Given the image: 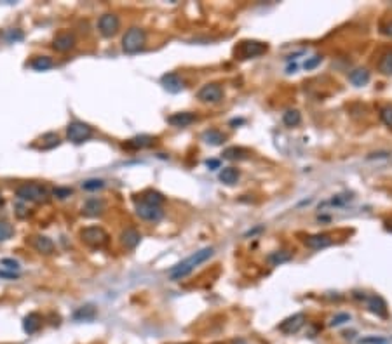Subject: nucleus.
<instances>
[{
    "label": "nucleus",
    "instance_id": "obj_1",
    "mask_svg": "<svg viewBox=\"0 0 392 344\" xmlns=\"http://www.w3.org/2000/svg\"><path fill=\"white\" fill-rule=\"evenodd\" d=\"M213 254H215V249H213V247H204V249L194 252L192 256L187 257L185 261H182L180 264H176L174 268H171L169 270L171 280L176 282V280H182V278H185V276H189V275L192 273L199 264L206 263Z\"/></svg>",
    "mask_w": 392,
    "mask_h": 344
},
{
    "label": "nucleus",
    "instance_id": "obj_2",
    "mask_svg": "<svg viewBox=\"0 0 392 344\" xmlns=\"http://www.w3.org/2000/svg\"><path fill=\"white\" fill-rule=\"evenodd\" d=\"M16 197L23 202H35V204H40L49 198V191L45 186L37 183H25L21 186L16 188Z\"/></svg>",
    "mask_w": 392,
    "mask_h": 344
},
{
    "label": "nucleus",
    "instance_id": "obj_3",
    "mask_svg": "<svg viewBox=\"0 0 392 344\" xmlns=\"http://www.w3.org/2000/svg\"><path fill=\"white\" fill-rule=\"evenodd\" d=\"M145 40H147V35L141 28L133 26L129 28L122 37V51L127 54H134V52L141 51L145 47Z\"/></svg>",
    "mask_w": 392,
    "mask_h": 344
},
{
    "label": "nucleus",
    "instance_id": "obj_4",
    "mask_svg": "<svg viewBox=\"0 0 392 344\" xmlns=\"http://www.w3.org/2000/svg\"><path fill=\"white\" fill-rule=\"evenodd\" d=\"M82 242L89 247H105L110 240L108 233L100 226H87L80 231Z\"/></svg>",
    "mask_w": 392,
    "mask_h": 344
},
{
    "label": "nucleus",
    "instance_id": "obj_5",
    "mask_svg": "<svg viewBox=\"0 0 392 344\" xmlns=\"http://www.w3.org/2000/svg\"><path fill=\"white\" fill-rule=\"evenodd\" d=\"M67 136H68V139H70L72 143L80 144V143H84V141H87L89 138L93 136V127H91L89 124H85V122L74 120V122H70V124H68Z\"/></svg>",
    "mask_w": 392,
    "mask_h": 344
},
{
    "label": "nucleus",
    "instance_id": "obj_6",
    "mask_svg": "<svg viewBox=\"0 0 392 344\" xmlns=\"http://www.w3.org/2000/svg\"><path fill=\"white\" fill-rule=\"evenodd\" d=\"M118 28H120V19H118V16L114 14V12H105V14L100 16V19H98V30H100V33L103 37H107V38L114 37L115 33L118 32Z\"/></svg>",
    "mask_w": 392,
    "mask_h": 344
},
{
    "label": "nucleus",
    "instance_id": "obj_7",
    "mask_svg": "<svg viewBox=\"0 0 392 344\" xmlns=\"http://www.w3.org/2000/svg\"><path fill=\"white\" fill-rule=\"evenodd\" d=\"M265 51H267V45L262 44V42L244 40V42H240V45L235 49V54L239 56L240 59H249V58H256V56H262Z\"/></svg>",
    "mask_w": 392,
    "mask_h": 344
},
{
    "label": "nucleus",
    "instance_id": "obj_8",
    "mask_svg": "<svg viewBox=\"0 0 392 344\" xmlns=\"http://www.w3.org/2000/svg\"><path fill=\"white\" fill-rule=\"evenodd\" d=\"M197 99H200L202 103H220L223 99V89L220 84H206L199 89L197 92Z\"/></svg>",
    "mask_w": 392,
    "mask_h": 344
},
{
    "label": "nucleus",
    "instance_id": "obj_9",
    "mask_svg": "<svg viewBox=\"0 0 392 344\" xmlns=\"http://www.w3.org/2000/svg\"><path fill=\"white\" fill-rule=\"evenodd\" d=\"M136 214L145 221H152V223H157V221L162 219L164 210L162 207H157V205H150V204H136Z\"/></svg>",
    "mask_w": 392,
    "mask_h": 344
},
{
    "label": "nucleus",
    "instance_id": "obj_10",
    "mask_svg": "<svg viewBox=\"0 0 392 344\" xmlns=\"http://www.w3.org/2000/svg\"><path fill=\"white\" fill-rule=\"evenodd\" d=\"M366 306L373 315L380 316V318H387L389 311H387V303L384 301V297L380 296H366Z\"/></svg>",
    "mask_w": 392,
    "mask_h": 344
},
{
    "label": "nucleus",
    "instance_id": "obj_11",
    "mask_svg": "<svg viewBox=\"0 0 392 344\" xmlns=\"http://www.w3.org/2000/svg\"><path fill=\"white\" fill-rule=\"evenodd\" d=\"M304 325H305V315L304 313H296V315L286 318L284 322L279 325V330L284 334H296Z\"/></svg>",
    "mask_w": 392,
    "mask_h": 344
},
{
    "label": "nucleus",
    "instance_id": "obj_12",
    "mask_svg": "<svg viewBox=\"0 0 392 344\" xmlns=\"http://www.w3.org/2000/svg\"><path fill=\"white\" fill-rule=\"evenodd\" d=\"M160 84H162V87L166 89L167 92H171V94H176V92H182L183 91V80H182V77H180L178 73H174V71L162 75V78H160Z\"/></svg>",
    "mask_w": 392,
    "mask_h": 344
},
{
    "label": "nucleus",
    "instance_id": "obj_13",
    "mask_svg": "<svg viewBox=\"0 0 392 344\" xmlns=\"http://www.w3.org/2000/svg\"><path fill=\"white\" fill-rule=\"evenodd\" d=\"M74 45H75V37H74V33H70V32L58 33V35L54 37V40H52V47H54L58 52L70 51Z\"/></svg>",
    "mask_w": 392,
    "mask_h": 344
},
{
    "label": "nucleus",
    "instance_id": "obj_14",
    "mask_svg": "<svg viewBox=\"0 0 392 344\" xmlns=\"http://www.w3.org/2000/svg\"><path fill=\"white\" fill-rule=\"evenodd\" d=\"M105 210V202L101 198H87L85 204L82 205V214L87 217L101 216Z\"/></svg>",
    "mask_w": 392,
    "mask_h": 344
},
{
    "label": "nucleus",
    "instance_id": "obj_15",
    "mask_svg": "<svg viewBox=\"0 0 392 344\" xmlns=\"http://www.w3.org/2000/svg\"><path fill=\"white\" fill-rule=\"evenodd\" d=\"M331 243H333V238L329 237V235H324V233L309 235V237L305 238V245H307L309 249H314V250L324 249V247H329Z\"/></svg>",
    "mask_w": 392,
    "mask_h": 344
},
{
    "label": "nucleus",
    "instance_id": "obj_16",
    "mask_svg": "<svg viewBox=\"0 0 392 344\" xmlns=\"http://www.w3.org/2000/svg\"><path fill=\"white\" fill-rule=\"evenodd\" d=\"M196 120H197V117L194 113H190V111H180V113H174L167 118V122H169L173 127H189V125L194 124Z\"/></svg>",
    "mask_w": 392,
    "mask_h": 344
},
{
    "label": "nucleus",
    "instance_id": "obj_17",
    "mask_svg": "<svg viewBox=\"0 0 392 344\" xmlns=\"http://www.w3.org/2000/svg\"><path fill=\"white\" fill-rule=\"evenodd\" d=\"M32 243H34L35 250L40 252V254H44V256H49V254L54 252V243H52V240L49 237H44V235H37V237H34Z\"/></svg>",
    "mask_w": 392,
    "mask_h": 344
},
{
    "label": "nucleus",
    "instance_id": "obj_18",
    "mask_svg": "<svg viewBox=\"0 0 392 344\" xmlns=\"http://www.w3.org/2000/svg\"><path fill=\"white\" fill-rule=\"evenodd\" d=\"M141 240V235L138 233L134 228H127V230L122 231V235H120V242H122V245L126 247V249H134V247L140 243Z\"/></svg>",
    "mask_w": 392,
    "mask_h": 344
},
{
    "label": "nucleus",
    "instance_id": "obj_19",
    "mask_svg": "<svg viewBox=\"0 0 392 344\" xmlns=\"http://www.w3.org/2000/svg\"><path fill=\"white\" fill-rule=\"evenodd\" d=\"M40 325H42V318L39 313H28V315L25 316V320H23V329H25L26 334L39 332Z\"/></svg>",
    "mask_w": 392,
    "mask_h": 344
},
{
    "label": "nucleus",
    "instance_id": "obj_20",
    "mask_svg": "<svg viewBox=\"0 0 392 344\" xmlns=\"http://www.w3.org/2000/svg\"><path fill=\"white\" fill-rule=\"evenodd\" d=\"M225 134L218 129H209L202 134V141L206 144H211V146H220V144L225 143Z\"/></svg>",
    "mask_w": 392,
    "mask_h": 344
},
{
    "label": "nucleus",
    "instance_id": "obj_21",
    "mask_svg": "<svg viewBox=\"0 0 392 344\" xmlns=\"http://www.w3.org/2000/svg\"><path fill=\"white\" fill-rule=\"evenodd\" d=\"M349 80H351V84L355 85V87H363V85H366L368 82H370V71H368L366 68H355V70L351 71V75H349Z\"/></svg>",
    "mask_w": 392,
    "mask_h": 344
},
{
    "label": "nucleus",
    "instance_id": "obj_22",
    "mask_svg": "<svg viewBox=\"0 0 392 344\" xmlns=\"http://www.w3.org/2000/svg\"><path fill=\"white\" fill-rule=\"evenodd\" d=\"M154 141H156V139H154L152 136L141 134V136H136V138H133V139L127 141V143H126V148H129V150H140V148L152 146Z\"/></svg>",
    "mask_w": 392,
    "mask_h": 344
},
{
    "label": "nucleus",
    "instance_id": "obj_23",
    "mask_svg": "<svg viewBox=\"0 0 392 344\" xmlns=\"http://www.w3.org/2000/svg\"><path fill=\"white\" fill-rule=\"evenodd\" d=\"M94 316H96V308L91 306V304L78 308L77 311L74 313V318L77 322H91V320H94Z\"/></svg>",
    "mask_w": 392,
    "mask_h": 344
},
{
    "label": "nucleus",
    "instance_id": "obj_24",
    "mask_svg": "<svg viewBox=\"0 0 392 344\" xmlns=\"http://www.w3.org/2000/svg\"><path fill=\"white\" fill-rule=\"evenodd\" d=\"M218 177L223 184L232 186V184H235L237 181H239V171H237L235 167H225V169H222V172H220Z\"/></svg>",
    "mask_w": 392,
    "mask_h": 344
},
{
    "label": "nucleus",
    "instance_id": "obj_25",
    "mask_svg": "<svg viewBox=\"0 0 392 344\" xmlns=\"http://www.w3.org/2000/svg\"><path fill=\"white\" fill-rule=\"evenodd\" d=\"M32 68H34L35 71H45L49 70V68H52L54 66V63H52V59L49 58V56H37V58L32 59Z\"/></svg>",
    "mask_w": 392,
    "mask_h": 344
},
{
    "label": "nucleus",
    "instance_id": "obj_26",
    "mask_svg": "<svg viewBox=\"0 0 392 344\" xmlns=\"http://www.w3.org/2000/svg\"><path fill=\"white\" fill-rule=\"evenodd\" d=\"M143 204H150V205H157L160 207L164 202V197L159 193V191H154V190H147L145 193H141V200Z\"/></svg>",
    "mask_w": 392,
    "mask_h": 344
},
{
    "label": "nucleus",
    "instance_id": "obj_27",
    "mask_svg": "<svg viewBox=\"0 0 392 344\" xmlns=\"http://www.w3.org/2000/svg\"><path fill=\"white\" fill-rule=\"evenodd\" d=\"M248 157V151L242 150V148H237V146H232V148H227L225 151H223V158H227V160H242V158Z\"/></svg>",
    "mask_w": 392,
    "mask_h": 344
},
{
    "label": "nucleus",
    "instance_id": "obj_28",
    "mask_svg": "<svg viewBox=\"0 0 392 344\" xmlns=\"http://www.w3.org/2000/svg\"><path fill=\"white\" fill-rule=\"evenodd\" d=\"M282 122H284V125H288V127H296V125H300V122H302V115H300L298 110H288L282 115Z\"/></svg>",
    "mask_w": 392,
    "mask_h": 344
},
{
    "label": "nucleus",
    "instance_id": "obj_29",
    "mask_svg": "<svg viewBox=\"0 0 392 344\" xmlns=\"http://www.w3.org/2000/svg\"><path fill=\"white\" fill-rule=\"evenodd\" d=\"M378 70L385 75H392V51L385 52L384 56L380 58V63H378Z\"/></svg>",
    "mask_w": 392,
    "mask_h": 344
},
{
    "label": "nucleus",
    "instance_id": "obj_30",
    "mask_svg": "<svg viewBox=\"0 0 392 344\" xmlns=\"http://www.w3.org/2000/svg\"><path fill=\"white\" fill-rule=\"evenodd\" d=\"M42 150H51V148L58 146L59 144V138L58 134H54V132H49V134H45L44 138H42Z\"/></svg>",
    "mask_w": 392,
    "mask_h": 344
},
{
    "label": "nucleus",
    "instance_id": "obj_31",
    "mask_svg": "<svg viewBox=\"0 0 392 344\" xmlns=\"http://www.w3.org/2000/svg\"><path fill=\"white\" fill-rule=\"evenodd\" d=\"M289 259H291V254L286 252V250H281V252H274V254H270V256H269V261L272 264H274V266L286 263V261H289Z\"/></svg>",
    "mask_w": 392,
    "mask_h": 344
},
{
    "label": "nucleus",
    "instance_id": "obj_32",
    "mask_svg": "<svg viewBox=\"0 0 392 344\" xmlns=\"http://www.w3.org/2000/svg\"><path fill=\"white\" fill-rule=\"evenodd\" d=\"M12 233H14V228L9 223H5V221H0V242L9 240L12 237Z\"/></svg>",
    "mask_w": 392,
    "mask_h": 344
},
{
    "label": "nucleus",
    "instance_id": "obj_33",
    "mask_svg": "<svg viewBox=\"0 0 392 344\" xmlns=\"http://www.w3.org/2000/svg\"><path fill=\"white\" fill-rule=\"evenodd\" d=\"M105 186V181L103 179H87L82 183V188L85 191H98Z\"/></svg>",
    "mask_w": 392,
    "mask_h": 344
},
{
    "label": "nucleus",
    "instance_id": "obj_34",
    "mask_svg": "<svg viewBox=\"0 0 392 344\" xmlns=\"http://www.w3.org/2000/svg\"><path fill=\"white\" fill-rule=\"evenodd\" d=\"M351 322V315L349 313H338V315H335L333 318H331V322H329V325L331 327H340L344 325V323Z\"/></svg>",
    "mask_w": 392,
    "mask_h": 344
},
{
    "label": "nucleus",
    "instance_id": "obj_35",
    "mask_svg": "<svg viewBox=\"0 0 392 344\" xmlns=\"http://www.w3.org/2000/svg\"><path fill=\"white\" fill-rule=\"evenodd\" d=\"M380 118H382V122L387 125V127H392V106H391V104L382 108V110H380Z\"/></svg>",
    "mask_w": 392,
    "mask_h": 344
},
{
    "label": "nucleus",
    "instance_id": "obj_36",
    "mask_svg": "<svg viewBox=\"0 0 392 344\" xmlns=\"http://www.w3.org/2000/svg\"><path fill=\"white\" fill-rule=\"evenodd\" d=\"M72 193H74V191H72V188L58 186V188H54V190H52V195H54L56 198H59V200H65V198H68Z\"/></svg>",
    "mask_w": 392,
    "mask_h": 344
},
{
    "label": "nucleus",
    "instance_id": "obj_37",
    "mask_svg": "<svg viewBox=\"0 0 392 344\" xmlns=\"http://www.w3.org/2000/svg\"><path fill=\"white\" fill-rule=\"evenodd\" d=\"M0 264H2L4 268H7V270H11L12 273L19 270V263H18V261H16V259H9V257H5V259L0 261Z\"/></svg>",
    "mask_w": 392,
    "mask_h": 344
},
{
    "label": "nucleus",
    "instance_id": "obj_38",
    "mask_svg": "<svg viewBox=\"0 0 392 344\" xmlns=\"http://www.w3.org/2000/svg\"><path fill=\"white\" fill-rule=\"evenodd\" d=\"M321 61H322V56H312L311 59H309V61H305V70H314L315 66L317 65H321Z\"/></svg>",
    "mask_w": 392,
    "mask_h": 344
},
{
    "label": "nucleus",
    "instance_id": "obj_39",
    "mask_svg": "<svg viewBox=\"0 0 392 344\" xmlns=\"http://www.w3.org/2000/svg\"><path fill=\"white\" fill-rule=\"evenodd\" d=\"M7 38H9V40H11V42H12V40H14V42H16V40H21V38H23V33L19 32V30H14V32H12V30H11V32H7Z\"/></svg>",
    "mask_w": 392,
    "mask_h": 344
},
{
    "label": "nucleus",
    "instance_id": "obj_40",
    "mask_svg": "<svg viewBox=\"0 0 392 344\" xmlns=\"http://www.w3.org/2000/svg\"><path fill=\"white\" fill-rule=\"evenodd\" d=\"M206 165L211 171H215V169H220V160H206Z\"/></svg>",
    "mask_w": 392,
    "mask_h": 344
},
{
    "label": "nucleus",
    "instance_id": "obj_41",
    "mask_svg": "<svg viewBox=\"0 0 392 344\" xmlns=\"http://www.w3.org/2000/svg\"><path fill=\"white\" fill-rule=\"evenodd\" d=\"M0 276H2V278H12V280H16V278H18V273H5V271H0Z\"/></svg>",
    "mask_w": 392,
    "mask_h": 344
},
{
    "label": "nucleus",
    "instance_id": "obj_42",
    "mask_svg": "<svg viewBox=\"0 0 392 344\" xmlns=\"http://www.w3.org/2000/svg\"><path fill=\"white\" fill-rule=\"evenodd\" d=\"M385 33H387V35H391V37H392V21L389 23L387 26H385Z\"/></svg>",
    "mask_w": 392,
    "mask_h": 344
},
{
    "label": "nucleus",
    "instance_id": "obj_43",
    "mask_svg": "<svg viewBox=\"0 0 392 344\" xmlns=\"http://www.w3.org/2000/svg\"><path fill=\"white\" fill-rule=\"evenodd\" d=\"M0 205H2V195H0Z\"/></svg>",
    "mask_w": 392,
    "mask_h": 344
}]
</instances>
